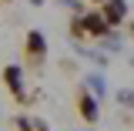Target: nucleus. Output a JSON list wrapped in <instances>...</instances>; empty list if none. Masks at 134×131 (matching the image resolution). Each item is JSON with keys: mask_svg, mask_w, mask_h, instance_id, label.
Returning <instances> with one entry per match:
<instances>
[{"mask_svg": "<svg viewBox=\"0 0 134 131\" xmlns=\"http://www.w3.org/2000/svg\"><path fill=\"white\" fill-rule=\"evenodd\" d=\"M81 104H84V118H97V104H94L91 98H84Z\"/></svg>", "mask_w": 134, "mask_h": 131, "instance_id": "nucleus-5", "label": "nucleus"}, {"mask_svg": "<svg viewBox=\"0 0 134 131\" xmlns=\"http://www.w3.org/2000/svg\"><path fill=\"white\" fill-rule=\"evenodd\" d=\"M77 24H81L84 30L97 34V37H100V34H107V30H111V27H107V20H104V14H84L81 20H77Z\"/></svg>", "mask_w": 134, "mask_h": 131, "instance_id": "nucleus-2", "label": "nucleus"}, {"mask_svg": "<svg viewBox=\"0 0 134 131\" xmlns=\"http://www.w3.org/2000/svg\"><path fill=\"white\" fill-rule=\"evenodd\" d=\"M124 17H127V3L124 0H104V20H107V27H117Z\"/></svg>", "mask_w": 134, "mask_h": 131, "instance_id": "nucleus-1", "label": "nucleus"}, {"mask_svg": "<svg viewBox=\"0 0 134 131\" xmlns=\"http://www.w3.org/2000/svg\"><path fill=\"white\" fill-rule=\"evenodd\" d=\"M27 47H30L34 57H44V54H47V40H44V34H40V30H30V34H27Z\"/></svg>", "mask_w": 134, "mask_h": 131, "instance_id": "nucleus-3", "label": "nucleus"}, {"mask_svg": "<svg viewBox=\"0 0 134 131\" xmlns=\"http://www.w3.org/2000/svg\"><path fill=\"white\" fill-rule=\"evenodd\" d=\"M91 87H94V91H97V94H104V81H100L97 74H94V77H91Z\"/></svg>", "mask_w": 134, "mask_h": 131, "instance_id": "nucleus-6", "label": "nucleus"}, {"mask_svg": "<svg viewBox=\"0 0 134 131\" xmlns=\"http://www.w3.org/2000/svg\"><path fill=\"white\" fill-rule=\"evenodd\" d=\"M3 77H7V84H10L14 91H20V71H17V67H7V71H3Z\"/></svg>", "mask_w": 134, "mask_h": 131, "instance_id": "nucleus-4", "label": "nucleus"}, {"mask_svg": "<svg viewBox=\"0 0 134 131\" xmlns=\"http://www.w3.org/2000/svg\"><path fill=\"white\" fill-rule=\"evenodd\" d=\"M94 3H100V0H94Z\"/></svg>", "mask_w": 134, "mask_h": 131, "instance_id": "nucleus-7", "label": "nucleus"}]
</instances>
